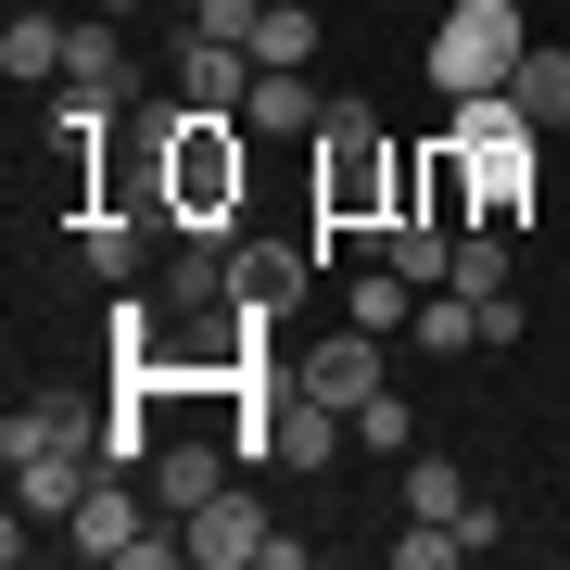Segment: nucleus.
I'll return each mask as SVG.
<instances>
[{
	"mask_svg": "<svg viewBox=\"0 0 570 570\" xmlns=\"http://www.w3.org/2000/svg\"><path fill=\"white\" fill-rule=\"evenodd\" d=\"M153 178H165V204H178V242H242V190H254L242 115L165 102V115H153Z\"/></svg>",
	"mask_w": 570,
	"mask_h": 570,
	"instance_id": "f257e3e1",
	"label": "nucleus"
},
{
	"mask_svg": "<svg viewBox=\"0 0 570 570\" xmlns=\"http://www.w3.org/2000/svg\"><path fill=\"white\" fill-rule=\"evenodd\" d=\"M406 190H393V153H381V115L367 102H330L317 115V216L330 228H381Z\"/></svg>",
	"mask_w": 570,
	"mask_h": 570,
	"instance_id": "f03ea898",
	"label": "nucleus"
},
{
	"mask_svg": "<svg viewBox=\"0 0 570 570\" xmlns=\"http://www.w3.org/2000/svg\"><path fill=\"white\" fill-rule=\"evenodd\" d=\"M63 546H77V558H102V570H165V558H190V532L153 508V482H140V469H102V482H89V508L63 520Z\"/></svg>",
	"mask_w": 570,
	"mask_h": 570,
	"instance_id": "7ed1b4c3",
	"label": "nucleus"
},
{
	"mask_svg": "<svg viewBox=\"0 0 570 570\" xmlns=\"http://www.w3.org/2000/svg\"><path fill=\"white\" fill-rule=\"evenodd\" d=\"M520 63H532L520 0H456V13L431 26V89H444V102H469V89H520Z\"/></svg>",
	"mask_w": 570,
	"mask_h": 570,
	"instance_id": "20e7f679",
	"label": "nucleus"
},
{
	"mask_svg": "<svg viewBox=\"0 0 570 570\" xmlns=\"http://www.w3.org/2000/svg\"><path fill=\"white\" fill-rule=\"evenodd\" d=\"M102 469H115L102 431H77V444H26V456H13V508H26V520H77Z\"/></svg>",
	"mask_w": 570,
	"mask_h": 570,
	"instance_id": "39448f33",
	"label": "nucleus"
},
{
	"mask_svg": "<svg viewBox=\"0 0 570 570\" xmlns=\"http://www.w3.org/2000/svg\"><path fill=\"white\" fill-rule=\"evenodd\" d=\"M292 381H305V393H330V406L355 419L367 393H393V355H381V330H355V317H343L330 343H305V367H292Z\"/></svg>",
	"mask_w": 570,
	"mask_h": 570,
	"instance_id": "423d86ee",
	"label": "nucleus"
},
{
	"mask_svg": "<svg viewBox=\"0 0 570 570\" xmlns=\"http://www.w3.org/2000/svg\"><path fill=\"white\" fill-rule=\"evenodd\" d=\"M228 469H242V456H228L216 431H165L140 482H153V508H165V520H190V508H204V494H228Z\"/></svg>",
	"mask_w": 570,
	"mask_h": 570,
	"instance_id": "0eeeda50",
	"label": "nucleus"
},
{
	"mask_svg": "<svg viewBox=\"0 0 570 570\" xmlns=\"http://www.w3.org/2000/svg\"><path fill=\"white\" fill-rule=\"evenodd\" d=\"M469 165V204H482V228H508L532 204V127H494V140H456Z\"/></svg>",
	"mask_w": 570,
	"mask_h": 570,
	"instance_id": "6e6552de",
	"label": "nucleus"
},
{
	"mask_svg": "<svg viewBox=\"0 0 570 570\" xmlns=\"http://www.w3.org/2000/svg\"><path fill=\"white\" fill-rule=\"evenodd\" d=\"M178 532H190V558H204V570H254V558H266V532H279V520H266L254 494L228 482V494H204V508H190Z\"/></svg>",
	"mask_w": 570,
	"mask_h": 570,
	"instance_id": "1a4fd4ad",
	"label": "nucleus"
},
{
	"mask_svg": "<svg viewBox=\"0 0 570 570\" xmlns=\"http://www.w3.org/2000/svg\"><path fill=\"white\" fill-rule=\"evenodd\" d=\"M51 89H89V102H140V63H127V39H115V13L63 26V77H51Z\"/></svg>",
	"mask_w": 570,
	"mask_h": 570,
	"instance_id": "9d476101",
	"label": "nucleus"
},
{
	"mask_svg": "<svg viewBox=\"0 0 570 570\" xmlns=\"http://www.w3.org/2000/svg\"><path fill=\"white\" fill-rule=\"evenodd\" d=\"M305 242H228V305H254V317H279L292 292H305Z\"/></svg>",
	"mask_w": 570,
	"mask_h": 570,
	"instance_id": "9b49d317",
	"label": "nucleus"
},
{
	"mask_svg": "<svg viewBox=\"0 0 570 570\" xmlns=\"http://www.w3.org/2000/svg\"><path fill=\"white\" fill-rule=\"evenodd\" d=\"M242 89H254V51H242V39H204V26H190V39H178V102L242 115Z\"/></svg>",
	"mask_w": 570,
	"mask_h": 570,
	"instance_id": "f8f14e48",
	"label": "nucleus"
},
{
	"mask_svg": "<svg viewBox=\"0 0 570 570\" xmlns=\"http://www.w3.org/2000/svg\"><path fill=\"white\" fill-rule=\"evenodd\" d=\"M330 102H317V77L305 63H254V89H242V127H317Z\"/></svg>",
	"mask_w": 570,
	"mask_h": 570,
	"instance_id": "ddd939ff",
	"label": "nucleus"
},
{
	"mask_svg": "<svg viewBox=\"0 0 570 570\" xmlns=\"http://www.w3.org/2000/svg\"><path fill=\"white\" fill-rule=\"evenodd\" d=\"M0 77H13V89H51L63 77V13H13V26H0Z\"/></svg>",
	"mask_w": 570,
	"mask_h": 570,
	"instance_id": "4468645a",
	"label": "nucleus"
},
{
	"mask_svg": "<svg viewBox=\"0 0 570 570\" xmlns=\"http://www.w3.org/2000/svg\"><path fill=\"white\" fill-rule=\"evenodd\" d=\"M343 317H355V330H406V317H419V279H406V266L381 254V266H367V279L343 292Z\"/></svg>",
	"mask_w": 570,
	"mask_h": 570,
	"instance_id": "2eb2a0df",
	"label": "nucleus"
},
{
	"mask_svg": "<svg viewBox=\"0 0 570 570\" xmlns=\"http://www.w3.org/2000/svg\"><path fill=\"white\" fill-rule=\"evenodd\" d=\"M406 343H431V355H469V343H482V305H469L456 279H444V292H419V317H406Z\"/></svg>",
	"mask_w": 570,
	"mask_h": 570,
	"instance_id": "dca6fc26",
	"label": "nucleus"
},
{
	"mask_svg": "<svg viewBox=\"0 0 570 570\" xmlns=\"http://www.w3.org/2000/svg\"><path fill=\"white\" fill-rule=\"evenodd\" d=\"M254 63H317V13L305 0H266L254 13Z\"/></svg>",
	"mask_w": 570,
	"mask_h": 570,
	"instance_id": "f3484780",
	"label": "nucleus"
},
{
	"mask_svg": "<svg viewBox=\"0 0 570 570\" xmlns=\"http://www.w3.org/2000/svg\"><path fill=\"white\" fill-rule=\"evenodd\" d=\"M406 508H419V520H456V508H469V482H456V456H444V444H419V456H406Z\"/></svg>",
	"mask_w": 570,
	"mask_h": 570,
	"instance_id": "a211bd4d",
	"label": "nucleus"
},
{
	"mask_svg": "<svg viewBox=\"0 0 570 570\" xmlns=\"http://www.w3.org/2000/svg\"><path fill=\"white\" fill-rule=\"evenodd\" d=\"M444 279L469 292V305H482V292H508V228H456V266Z\"/></svg>",
	"mask_w": 570,
	"mask_h": 570,
	"instance_id": "6ab92c4d",
	"label": "nucleus"
},
{
	"mask_svg": "<svg viewBox=\"0 0 570 570\" xmlns=\"http://www.w3.org/2000/svg\"><path fill=\"white\" fill-rule=\"evenodd\" d=\"M355 444L367 456H419V406H406V393H367V406H355Z\"/></svg>",
	"mask_w": 570,
	"mask_h": 570,
	"instance_id": "aec40b11",
	"label": "nucleus"
},
{
	"mask_svg": "<svg viewBox=\"0 0 570 570\" xmlns=\"http://www.w3.org/2000/svg\"><path fill=\"white\" fill-rule=\"evenodd\" d=\"M520 115L532 127H570V51H532L520 63Z\"/></svg>",
	"mask_w": 570,
	"mask_h": 570,
	"instance_id": "412c9836",
	"label": "nucleus"
},
{
	"mask_svg": "<svg viewBox=\"0 0 570 570\" xmlns=\"http://www.w3.org/2000/svg\"><path fill=\"white\" fill-rule=\"evenodd\" d=\"M469 558V532L456 520H419V532H393V570H456Z\"/></svg>",
	"mask_w": 570,
	"mask_h": 570,
	"instance_id": "4be33fe9",
	"label": "nucleus"
},
{
	"mask_svg": "<svg viewBox=\"0 0 570 570\" xmlns=\"http://www.w3.org/2000/svg\"><path fill=\"white\" fill-rule=\"evenodd\" d=\"M89 13H140V0H89Z\"/></svg>",
	"mask_w": 570,
	"mask_h": 570,
	"instance_id": "5701e85b",
	"label": "nucleus"
}]
</instances>
